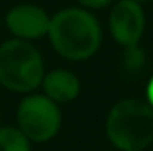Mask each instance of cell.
I'll return each instance as SVG.
<instances>
[{
  "mask_svg": "<svg viewBox=\"0 0 153 151\" xmlns=\"http://www.w3.org/2000/svg\"><path fill=\"white\" fill-rule=\"evenodd\" d=\"M46 38L59 57L70 62H82L100 50L103 30L91 11L84 7H66L50 16Z\"/></svg>",
  "mask_w": 153,
  "mask_h": 151,
  "instance_id": "cell-1",
  "label": "cell"
},
{
  "mask_svg": "<svg viewBox=\"0 0 153 151\" xmlns=\"http://www.w3.org/2000/svg\"><path fill=\"white\" fill-rule=\"evenodd\" d=\"M107 141L117 151H144L153 142V107L141 98H123L105 119Z\"/></svg>",
  "mask_w": 153,
  "mask_h": 151,
  "instance_id": "cell-2",
  "label": "cell"
},
{
  "mask_svg": "<svg viewBox=\"0 0 153 151\" xmlns=\"http://www.w3.org/2000/svg\"><path fill=\"white\" fill-rule=\"evenodd\" d=\"M45 76V61L32 41L11 38L0 43V85L14 94L39 89Z\"/></svg>",
  "mask_w": 153,
  "mask_h": 151,
  "instance_id": "cell-3",
  "label": "cell"
},
{
  "mask_svg": "<svg viewBox=\"0 0 153 151\" xmlns=\"http://www.w3.org/2000/svg\"><path fill=\"white\" fill-rule=\"evenodd\" d=\"M62 124L61 107L43 93L25 94L16 107V126L30 142L52 141Z\"/></svg>",
  "mask_w": 153,
  "mask_h": 151,
  "instance_id": "cell-4",
  "label": "cell"
},
{
  "mask_svg": "<svg viewBox=\"0 0 153 151\" xmlns=\"http://www.w3.org/2000/svg\"><path fill=\"white\" fill-rule=\"evenodd\" d=\"M146 29V14L143 4L134 0L116 2L109 14V30L116 43L125 48L137 44Z\"/></svg>",
  "mask_w": 153,
  "mask_h": 151,
  "instance_id": "cell-5",
  "label": "cell"
},
{
  "mask_svg": "<svg viewBox=\"0 0 153 151\" xmlns=\"http://www.w3.org/2000/svg\"><path fill=\"white\" fill-rule=\"evenodd\" d=\"M5 29L13 38L38 41L46 38L50 27V14L36 4H16L4 16Z\"/></svg>",
  "mask_w": 153,
  "mask_h": 151,
  "instance_id": "cell-6",
  "label": "cell"
},
{
  "mask_svg": "<svg viewBox=\"0 0 153 151\" xmlns=\"http://www.w3.org/2000/svg\"><path fill=\"white\" fill-rule=\"evenodd\" d=\"M39 87L43 89V94L48 96L57 105L71 103L80 94L78 76L66 68H55V70L45 71V76Z\"/></svg>",
  "mask_w": 153,
  "mask_h": 151,
  "instance_id": "cell-7",
  "label": "cell"
},
{
  "mask_svg": "<svg viewBox=\"0 0 153 151\" xmlns=\"http://www.w3.org/2000/svg\"><path fill=\"white\" fill-rule=\"evenodd\" d=\"M30 144L18 126L0 124V151H32Z\"/></svg>",
  "mask_w": 153,
  "mask_h": 151,
  "instance_id": "cell-8",
  "label": "cell"
},
{
  "mask_svg": "<svg viewBox=\"0 0 153 151\" xmlns=\"http://www.w3.org/2000/svg\"><path fill=\"white\" fill-rule=\"evenodd\" d=\"M146 64H148V55H146V50H144L143 46H139V43L123 48V53H121V66H123V70H125L128 75L143 73V71L146 70Z\"/></svg>",
  "mask_w": 153,
  "mask_h": 151,
  "instance_id": "cell-9",
  "label": "cell"
},
{
  "mask_svg": "<svg viewBox=\"0 0 153 151\" xmlns=\"http://www.w3.org/2000/svg\"><path fill=\"white\" fill-rule=\"evenodd\" d=\"M80 7L87 11H96V9H105L112 4V0H76Z\"/></svg>",
  "mask_w": 153,
  "mask_h": 151,
  "instance_id": "cell-10",
  "label": "cell"
},
{
  "mask_svg": "<svg viewBox=\"0 0 153 151\" xmlns=\"http://www.w3.org/2000/svg\"><path fill=\"white\" fill-rule=\"evenodd\" d=\"M146 101L153 107V76L150 78V82L146 85Z\"/></svg>",
  "mask_w": 153,
  "mask_h": 151,
  "instance_id": "cell-11",
  "label": "cell"
},
{
  "mask_svg": "<svg viewBox=\"0 0 153 151\" xmlns=\"http://www.w3.org/2000/svg\"><path fill=\"white\" fill-rule=\"evenodd\" d=\"M134 2H139V4H146V2H152V0H134Z\"/></svg>",
  "mask_w": 153,
  "mask_h": 151,
  "instance_id": "cell-12",
  "label": "cell"
},
{
  "mask_svg": "<svg viewBox=\"0 0 153 151\" xmlns=\"http://www.w3.org/2000/svg\"><path fill=\"white\" fill-rule=\"evenodd\" d=\"M0 124H2V107H0Z\"/></svg>",
  "mask_w": 153,
  "mask_h": 151,
  "instance_id": "cell-13",
  "label": "cell"
},
{
  "mask_svg": "<svg viewBox=\"0 0 153 151\" xmlns=\"http://www.w3.org/2000/svg\"><path fill=\"white\" fill-rule=\"evenodd\" d=\"M0 27H2V20H0Z\"/></svg>",
  "mask_w": 153,
  "mask_h": 151,
  "instance_id": "cell-14",
  "label": "cell"
}]
</instances>
